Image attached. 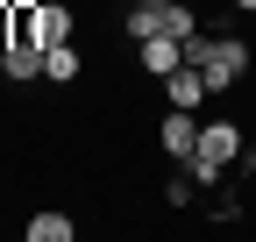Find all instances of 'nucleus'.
<instances>
[{"instance_id": "nucleus-6", "label": "nucleus", "mask_w": 256, "mask_h": 242, "mask_svg": "<svg viewBox=\"0 0 256 242\" xmlns=\"http://www.w3.org/2000/svg\"><path fill=\"white\" fill-rule=\"evenodd\" d=\"M0 72H8L14 86H28V78H43V43H8V50H0Z\"/></svg>"}, {"instance_id": "nucleus-9", "label": "nucleus", "mask_w": 256, "mask_h": 242, "mask_svg": "<svg viewBox=\"0 0 256 242\" xmlns=\"http://www.w3.org/2000/svg\"><path fill=\"white\" fill-rule=\"evenodd\" d=\"M28 242H72V214H36V221H22Z\"/></svg>"}, {"instance_id": "nucleus-11", "label": "nucleus", "mask_w": 256, "mask_h": 242, "mask_svg": "<svg viewBox=\"0 0 256 242\" xmlns=\"http://www.w3.org/2000/svg\"><path fill=\"white\" fill-rule=\"evenodd\" d=\"M192 186L200 178H164V206H192Z\"/></svg>"}, {"instance_id": "nucleus-3", "label": "nucleus", "mask_w": 256, "mask_h": 242, "mask_svg": "<svg viewBox=\"0 0 256 242\" xmlns=\"http://www.w3.org/2000/svg\"><path fill=\"white\" fill-rule=\"evenodd\" d=\"M14 36L22 43H72V0H14Z\"/></svg>"}, {"instance_id": "nucleus-10", "label": "nucleus", "mask_w": 256, "mask_h": 242, "mask_svg": "<svg viewBox=\"0 0 256 242\" xmlns=\"http://www.w3.org/2000/svg\"><path fill=\"white\" fill-rule=\"evenodd\" d=\"M156 14H164V0H136V8H128V36H156Z\"/></svg>"}, {"instance_id": "nucleus-13", "label": "nucleus", "mask_w": 256, "mask_h": 242, "mask_svg": "<svg viewBox=\"0 0 256 242\" xmlns=\"http://www.w3.org/2000/svg\"><path fill=\"white\" fill-rule=\"evenodd\" d=\"M228 8H242V14H256V0H228Z\"/></svg>"}, {"instance_id": "nucleus-4", "label": "nucleus", "mask_w": 256, "mask_h": 242, "mask_svg": "<svg viewBox=\"0 0 256 242\" xmlns=\"http://www.w3.org/2000/svg\"><path fill=\"white\" fill-rule=\"evenodd\" d=\"M192 142H200V121H192V107H171L164 121H156V150H164V157H192Z\"/></svg>"}, {"instance_id": "nucleus-8", "label": "nucleus", "mask_w": 256, "mask_h": 242, "mask_svg": "<svg viewBox=\"0 0 256 242\" xmlns=\"http://www.w3.org/2000/svg\"><path fill=\"white\" fill-rule=\"evenodd\" d=\"M78 72H86V64H78L72 43H50V50H43V78H50V86H72Z\"/></svg>"}, {"instance_id": "nucleus-7", "label": "nucleus", "mask_w": 256, "mask_h": 242, "mask_svg": "<svg viewBox=\"0 0 256 242\" xmlns=\"http://www.w3.org/2000/svg\"><path fill=\"white\" fill-rule=\"evenodd\" d=\"M164 100H171V107H200V100H214V93H206V72H200V64H178V72L164 78Z\"/></svg>"}, {"instance_id": "nucleus-12", "label": "nucleus", "mask_w": 256, "mask_h": 242, "mask_svg": "<svg viewBox=\"0 0 256 242\" xmlns=\"http://www.w3.org/2000/svg\"><path fill=\"white\" fill-rule=\"evenodd\" d=\"M14 43V0H0V50Z\"/></svg>"}, {"instance_id": "nucleus-2", "label": "nucleus", "mask_w": 256, "mask_h": 242, "mask_svg": "<svg viewBox=\"0 0 256 242\" xmlns=\"http://www.w3.org/2000/svg\"><path fill=\"white\" fill-rule=\"evenodd\" d=\"M242 128H235V121H200V142H192V178H200V186H220V178H228L235 171V157H242Z\"/></svg>"}, {"instance_id": "nucleus-1", "label": "nucleus", "mask_w": 256, "mask_h": 242, "mask_svg": "<svg viewBox=\"0 0 256 242\" xmlns=\"http://www.w3.org/2000/svg\"><path fill=\"white\" fill-rule=\"evenodd\" d=\"M249 43L242 36H228V28H220V36H214V28H200V36H185V64H200L206 72V93H228V86L249 72Z\"/></svg>"}, {"instance_id": "nucleus-5", "label": "nucleus", "mask_w": 256, "mask_h": 242, "mask_svg": "<svg viewBox=\"0 0 256 242\" xmlns=\"http://www.w3.org/2000/svg\"><path fill=\"white\" fill-rule=\"evenodd\" d=\"M136 64H142L150 78H171V72L185 64V43H178V36H164V28H156V36H142V50H136Z\"/></svg>"}]
</instances>
